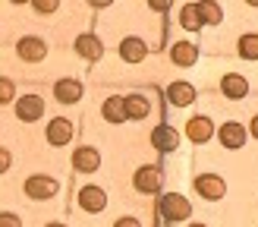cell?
<instances>
[{
  "instance_id": "cell-1",
  "label": "cell",
  "mask_w": 258,
  "mask_h": 227,
  "mask_svg": "<svg viewBox=\"0 0 258 227\" xmlns=\"http://www.w3.org/2000/svg\"><path fill=\"white\" fill-rule=\"evenodd\" d=\"M161 211H164V218L167 221H183V218H189V211H192V205L183 199V196H164L161 199Z\"/></svg>"
},
{
  "instance_id": "cell-2",
  "label": "cell",
  "mask_w": 258,
  "mask_h": 227,
  "mask_svg": "<svg viewBox=\"0 0 258 227\" xmlns=\"http://www.w3.org/2000/svg\"><path fill=\"white\" fill-rule=\"evenodd\" d=\"M25 193H29L32 199H50V196L57 193V180L35 174V177H29V180H25Z\"/></svg>"
},
{
  "instance_id": "cell-3",
  "label": "cell",
  "mask_w": 258,
  "mask_h": 227,
  "mask_svg": "<svg viewBox=\"0 0 258 227\" xmlns=\"http://www.w3.org/2000/svg\"><path fill=\"white\" fill-rule=\"evenodd\" d=\"M196 189L205 199H221L227 193V183L221 180V177H214V174H202L199 180H196Z\"/></svg>"
},
{
  "instance_id": "cell-4",
  "label": "cell",
  "mask_w": 258,
  "mask_h": 227,
  "mask_svg": "<svg viewBox=\"0 0 258 227\" xmlns=\"http://www.w3.org/2000/svg\"><path fill=\"white\" fill-rule=\"evenodd\" d=\"M79 205L85 211H101L107 205V196H104V189H98V186H85L82 193H79Z\"/></svg>"
},
{
  "instance_id": "cell-5",
  "label": "cell",
  "mask_w": 258,
  "mask_h": 227,
  "mask_svg": "<svg viewBox=\"0 0 258 227\" xmlns=\"http://www.w3.org/2000/svg\"><path fill=\"white\" fill-rule=\"evenodd\" d=\"M54 95H57V101H63V104H76V101L82 98V85H79V79H60Z\"/></svg>"
},
{
  "instance_id": "cell-6",
  "label": "cell",
  "mask_w": 258,
  "mask_h": 227,
  "mask_svg": "<svg viewBox=\"0 0 258 227\" xmlns=\"http://www.w3.org/2000/svg\"><path fill=\"white\" fill-rule=\"evenodd\" d=\"M167 98H170V104L186 107V104H192V101H196V88H192L189 82H173L170 88H167Z\"/></svg>"
},
{
  "instance_id": "cell-7",
  "label": "cell",
  "mask_w": 258,
  "mask_h": 227,
  "mask_svg": "<svg viewBox=\"0 0 258 227\" xmlns=\"http://www.w3.org/2000/svg\"><path fill=\"white\" fill-rule=\"evenodd\" d=\"M136 189H142V193H158L161 189V171L158 167H142L136 174Z\"/></svg>"
},
{
  "instance_id": "cell-8",
  "label": "cell",
  "mask_w": 258,
  "mask_h": 227,
  "mask_svg": "<svg viewBox=\"0 0 258 227\" xmlns=\"http://www.w3.org/2000/svg\"><path fill=\"white\" fill-rule=\"evenodd\" d=\"M73 139V123L70 120H54L47 126V142L50 145H67Z\"/></svg>"
},
{
  "instance_id": "cell-9",
  "label": "cell",
  "mask_w": 258,
  "mask_h": 227,
  "mask_svg": "<svg viewBox=\"0 0 258 227\" xmlns=\"http://www.w3.org/2000/svg\"><path fill=\"white\" fill-rule=\"evenodd\" d=\"M16 114L22 120H38L44 114V101L41 98H35V95H25L19 104H16Z\"/></svg>"
},
{
  "instance_id": "cell-10",
  "label": "cell",
  "mask_w": 258,
  "mask_h": 227,
  "mask_svg": "<svg viewBox=\"0 0 258 227\" xmlns=\"http://www.w3.org/2000/svg\"><path fill=\"white\" fill-rule=\"evenodd\" d=\"M151 145L161 148V151H173L179 145V136L170 130V126H158V130L151 133Z\"/></svg>"
},
{
  "instance_id": "cell-11",
  "label": "cell",
  "mask_w": 258,
  "mask_h": 227,
  "mask_svg": "<svg viewBox=\"0 0 258 227\" xmlns=\"http://www.w3.org/2000/svg\"><path fill=\"white\" fill-rule=\"evenodd\" d=\"M221 88H224V95H227V98H246V95H249V82L242 79V76H236V73L224 76Z\"/></svg>"
},
{
  "instance_id": "cell-12",
  "label": "cell",
  "mask_w": 258,
  "mask_h": 227,
  "mask_svg": "<svg viewBox=\"0 0 258 227\" xmlns=\"http://www.w3.org/2000/svg\"><path fill=\"white\" fill-rule=\"evenodd\" d=\"M73 164H76V171H98V164H101V155H98V151L95 148H79V151H76V155H73Z\"/></svg>"
},
{
  "instance_id": "cell-13",
  "label": "cell",
  "mask_w": 258,
  "mask_h": 227,
  "mask_svg": "<svg viewBox=\"0 0 258 227\" xmlns=\"http://www.w3.org/2000/svg\"><path fill=\"white\" fill-rule=\"evenodd\" d=\"M120 54H123L129 63H139L142 57L148 54V47H145V41H142V38H126V41H120Z\"/></svg>"
},
{
  "instance_id": "cell-14",
  "label": "cell",
  "mask_w": 258,
  "mask_h": 227,
  "mask_svg": "<svg viewBox=\"0 0 258 227\" xmlns=\"http://www.w3.org/2000/svg\"><path fill=\"white\" fill-rule=\"evenodd\" d=\"M44 54H47V47H44L41 38H22V41H19V57H25V60H41Z\"/></svg>"
},
{
  "instance_id": "cell-15",
  "label": "cell",
  "mask_w": 258,
  "mask_h": 227,
  "mask_svg": "<svg viewBox=\"0 0 258 227\" xmlns=\"http://www.w3.org/2000/svg\"><path fill=\"white\" fill-rule=\"evenodd\" d=\"M221 142L227 148H239L242 142H246V130H242L239 123H224V130H221Z\"/></svg>"
},
{
  "instance_id": "cell-16",
  "label": "cell",
  "mask_w": 258,
  "mask_h": 227,
  "mask_svg": "<svg viewBox=\"0 0 258 227\" xmlns=\"http://www.w3.org/2000/svg\"><path fill=\"white\" fill-rule=\"evenodd\" d=\"M179 22H183V29H189V32H199L202 29V7L199 4H186L183 7V13H179Z\"/></svg>"
},
{
  "instance_id": "cell-17",
  "label": "cell",
  "mask_w": 258,
  "mask_h": 227,
  "mask_svg": "<svg viewBox=\"0 0 258 227\" xmlns=\"http://www.w3.org/2000/svg\"><path fill=\"white\" fill-rule=\"evenodd\" d=\"M76 50H79L82 57L95 60V57H101V50H104V47H101V41H98L95 35H79V38H76Z\"/></svg>"
},
{
  "instance_id": "cell-18",
  "label": "cell",
  "mask_w": 258,
  "mask_h": 227,
  "mask_svg": "<svg viewBox=\"0 0 258 227\" xmlns=\"http://www.w3.org/2000/svg\"><path fill=\"white\" fill-rule=\"evenodd\" d=\"M104 117L110 123H123L129 117V110H126V98H107V104H104Z\"/></svg>"
},
{
  "instance_id": "cell-19",
  "label": "cell",
  "mask_w": 258,
  "mask_h": 227,
  "mask_svg": "<svg viewBox=\"0 0 258 227\" xmlns=\"http://www.w3.org/2000/svg\"><path fill=\"white\" fill-rule=\"evenodd\" d=\"M189 139H192V142H208V139H211V120L208 117L189 120Z\"/></svg>"
},
{
  "instance_id": "cell-20",
  "label": "cell",
  "mask_w": 258,
  "mask_h": 227,
  "mask_svg": "<svg viewBox=\"0 0 258 227\" xmlns=\"http://www.w3.org/2000/svg\"><path fill=\"white\" fill-rule=\"evenodd\" d=\"M173 60L179 63V67H192V63L199 60V50L192 47V44H183V41H179V44H173Z\"/></svg>"
},
{
  "instance_id": "cell-21",
  "label": "cell",
  "mask_w": 258,
  "mask_h": 227,
  "mask_svg": "<svg viewBox=\"0 0 258 227\" xmlns=\"http://www.w3.org/2000/svg\"><path fill=\"white\" fill-rule=\"evenodd\" d=\"M126 110H129V117H133V120H142L148 114V101L142 98V95H129L126 98Z\"/></svg>"
},
{
  "instance_id": "cell-22",
  "label": "cell",
  "mask_w": 258,
  "mask_h": 227,
  "mask_svg": "<svg viewBox=\"0 0 258 227\" xmlns=\"http://www.w3.org/2000/svg\"><path fill=\"white\" fill-rule=\"evenodd\" d=\"M239 54L246 60H255L258 57V35H242L239 38Z\"/></svg>"
},
{
  "instance_id": "cell-23",
  "label": "cell",
  "mask_w": 258,
  "mask_h": 227,
  "mask_svg": "<svg viewBox=\"0 0 258 227\" xmlns=\"http://www.w3.org/2000/svg\"><path fill=\"white\" fill-rule=\"evenodd\" d=\"M199 7H202V19L208 22V25H217V22L224 19V13H221L217 4H199Z\"/></svg>"
},
{
  "instance_id": "cell-24",
  "label": "cell",
  "mask_w": 258,
  "mask_h": 227,
  "mask_svg": "<svg viewBox=\"0 0 258 227\" xmlns=\"http://www.w3.org/2000/svg\"><path fill=\"white\" fill-rule=\"evenodd\" d=\"M0 227H19V218L10 214V211H4V214H0Z\"/></svg>"
},
{
  "instance_id": "cell-25",
  "label": "cell",
  "mask_w": 258,
  "mask_h": 227,
  "mask_svg": "<svg viewBox=\"0 0 258 227\" xmlns=\"http://www.w3.org/2000/svg\"><path fill=\"white\" fill-rule=\"evenodd\" d=\"M0 98H4V101H10V98H13V82H10V79L0 82Z\"/></svg>"
},
{
  "instance_id": "cell-26",
  "label": "cell",
  "mask_w": 258,
  "mask_h": 227,
  "mask_svg": "<svg viewBox=\"0 0 258 227\" xmlns=\"http://www.w3.org/2000/svg\"><path fill=\"white\" fill-rule=\"evenodd\" d=\"M35 10H41V13H54L57 4H47V0H35Z\"/></svg>"
},
{
  "instance_id": "cell-27",
  "label": "cell",
  "mask_w": 258,
  "mask_h": 227,
  "mask_svg": "<svg viewBox=\"0 0 258 227\" xmlns=\"http://www.w3.org/2000/svg\"><path fill=\"white\" fill-rule=\"evenodd\" d=\"M117 227H142V224H139L136 218H120V221H117Z\"/></svg>"
},
{
  "instance_id": "cell-28",
  "label": "cell",
  "mask_w": 258,
  "mask_h": 227,
  "mask_svg": "<svg viewBox=\"0 0 258 227\" xmlns=\"http://www.w3.org/2000/svg\"><path fill=\"white\" fill-rule=\"evenodd\" d=\"M252 133H255V136H258V117H255V120H252Z\"/></svg>"
},
{
  "instance_id": "cell-29",
  "label": "cell",
  "mask_w": 258,
  "mask_h": 227,
  "mask_svg": "<svg viewBox=\"0 0 258 227\" xmlns=\"http://www.w3.org/2000/svg\"><path fill=\"white\" fill-rule=\"evenodd\" d=\"M47 227H63V224H47Z\"/></svg>"
},
{
  "instance_id": "cell-30",
  "label": "cell",
  "mask_w": 258,
  "mask_h": 227,
  "mask_svg": "<svg viewBox=\"0 0 258 227\" xmlns=\"http://www.w3.org/2000/svg\"><path fill=\"white\" fill-rule=\"evenodd\" d=\"M189 227H205V224H189Z\"/></svg>"
}]
</instances>
